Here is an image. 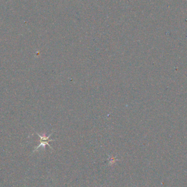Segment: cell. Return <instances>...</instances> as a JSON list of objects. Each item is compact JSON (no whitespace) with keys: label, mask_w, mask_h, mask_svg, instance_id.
I'll use <instances>...</instances> for the list:
<instances>
[{"label":"cell","mask_w":187,"mask_h":187,"mask_svg":"<svg viewBox=\"0 0 187 187\" xmlns=\"http://www.w3.org/2000/svg\"><path fill=\"white\" fill-rule=\"evenodd\" d=\"M37 135H38V136L40 138V144L38 145V146H37V147L36 148L35 150L33 151V152L36 151L40 147H42L45 148L46 145H48L51 149H53L52 147H51V146H50L49 144V142H50V141H54V140H50V139H49V138L50 137V136L52 135V134H50L48 136H46L45 134L43 135H40L38 133H37Z\"/></svg>","instance_id":"cell-1"}]
</instances>
